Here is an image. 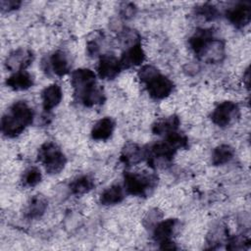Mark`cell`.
Returning a JSON list of instances; mask_svg holds the SVG:
<instances>
[{
  "label": "cell",
  "mask_w": 251,
  "mask_h": 251,
  "mask_svg": "<svg viewBox=\"0 0 251 251\" xmlns=\"http://www.w3.org/2000/svg\"><path fill=\"white\" fill-rule=\"evenodd\" d=\"M188 139L185 135L176 131L167 135L166 140L156 142L145 148V158L148 166L157 168L161 165L169 164L179 148H186Z\"/></svg>",
  "instance_id": "2"
},
{
  "label": "cell",
  "mask_w": 251,
  "mask_h": 251,
  "mask_svg": "<svg viewBox=\"0 0 251 251\" xmlns=\"http://www.w3.org/2000/svg\"><path fill=\"white\" fill-rule=\"evenodd\" d=\"M38 161L45 167V170L49 174L60 173L67 162L66 156L59 148V146L52 142H45L38 150Z\"/></svg>",
  "instance_id": "5"
},
{
  "label": "cell",
  "mask_w": 251,
  "mask_h": 251,
  "mask_svg": "<svg viewBox=\"0 0 251 251\" xmlns=\"http://www.w3.org/2000/svg\"><path fill=\"white\" fill-rule=\"evenodd\" d=\"M226 19L237 28L244 27L251 20V4L240 2L226 12Z\"/></svg>",
  "instance_id": "9"
},
{
  "label": "cell",
  "mask_w": 251,
  "mask_h": 251,
  "mask_svg": "<svg viewBox=\"0 0 251 251\" xmlns=\"http://www.w3.org/2000/svg\"><path fill=\"white\" fill-rule=\"evenodd\" d=\"M71 83L76 100L86 107L105 101L104 90L96 84V75L89 69H77L72 74Z\"/></svg>",
  "instance_id": "1"
},
{
  "label": "cell",
  "mask_w": 251,
  "mask_h": 251,
  "mask_svg": "<svg viewBox=\"0 0 251 251\" xmlns=\"http://www.w3.org/2000/svg\"><path fill=\"white\" fill-rule=\"evenodd\" d=\"M179 126V119L177 116L173 115L166 119H162L157 121L152 126V132L158 135L162 134H170L172 132L176 131Z\"/></svg>",
  "instance_id": "20"
},
{
  "label": "cell",
  "mask_w": 251,
  "mask_h": 251,
  "mask_svg": "<svg viewBox=\"0 0 251 251\" xmlns=\"http://www.w3.org/2000/svg\"><path fill=\"white\" fill-rule=\"evenodd\" d=\"M21 5V2L20 1H16V0H2L0 2V6H1V9L3 11H11V10H15V9H18Z\"/></svg>",
  "instance_id": "29"
},
{
  "label": "cell",
  "mask_w": 251,
  "mask_h": 251,
  "mask_svg": "<svg viewBox=\"0 0 251 251\" xmlns=\"http://www.w3.org/2000/svg\"><path fill=\"white\" fill-rule=\"evenodd\" d=\"M145 158V148L140 147L136 143H126L121 153L120 160L126 166L135 165Z\"/></svg>",
  "instance_id": "13"
},
{
  "label": "cell",
  "mask_w": 251,
  "mask_h": 251,
  "mask_svg": "<svg viewBox=\"0 0 251 251\" xmlns=\"http://www.w3.org/2000/svg\"><path fill=\"white\" fill-rule=\"evenodd\" d=\"M62 97H63L62 89L58 84L53 83L45 87L41 93L44 110L50 111L53 108H55L61 102Z\"/></svg>",
  "instance_id": "14"
},
{
  "label": "cell",
  "mask_w": 251,
  "mask_h": 251,
  "mask_svg": "<svg viewBox=\"0 0 251 251\" xmlns=\"http://www.w3.org/2000/svg\"><path fill=\"white\" fill-rule=\"evenodd\" d=\"M157 74H159V71L155 67L150 66V65H146V66H143L138 71V77L142 82L146 83L149 79H151Z\"/></svg>",
  "instance_id": "27"
},
{
  "label": "cell",
  "mask_w": 251,
  "mask_h": 251,
  "mask_svg": "<svg viewBox=\"0 0 251 251\" xmlns=\"http://www.w3.org/2000/svg\"><path fill=\"white\" fill-rule=\"evenodd\" d=\"M33 61V54L30 50L18 49L12 52L6 60V67L11 71H24Z\"/></svg>",
  "instance_id": "11"
},
{
  "label": "cell",
  "mask_w": 251,
  "mask_h": 251,
  "mask_svg": "<svg viewBox=\"0 0 251 251\" xmlns=\"http://www.w3.org/2000/svg\"><path fill=\"white\" fill-rule=\"evenodd\" d=\"M6 84L13 90H25L32 86L33 78L28 73L20 71L10 75L6 79Z\"/></svg>",
  "instance_id": "18"
},
{
  "label": "cell",
  "mask_w": 251,
  "mask_h": 251,
  "mask_svg": "<svg viewBox=\"0 0 251 251\" xmlns=\"http://www.w3.org/2000/svg\"><path fill=\"white\" fill-rule=\"evenodd\" d=\"M94 187V180L89 176H81L70 183V189L73 194L81 195L87 193Z\"/></svg>",
  "instance_id": "22"
},
{
  "label": "cell",
  "mask_w": 251,
  "mask_h": 251,
  "mask_svg": "<svg viewBox=\"0 0 251 251\" xmlns=\"http://www.w3.org/2000/svg\"><path fill=\"white\" fill-rule=\"evenodd\" d=\"M126 191L133 196H148L155 189L158 177L154 174L147 172L130 173L126 172L124 175Z\"/></svg>",
  "instance_id": "4"
},
{
  "label": "cell",
  "mask_w": 251,
  "mask_h": 251,
  "mask_svg": "<svg viewBox=\"0 0 251 251\" xmlns=\"http://www.w3.org/2000/svg\"><path fill=\"white\" fill-rule=\"evenodd\" d=\"M195 12H196L197 15L205 18L208 21L215 20L218 17V15H219L218 9L214 5L209 4V3L203 4V5L199 6V7H197L195 9Z\"/></svg>",
  "instance_id": "26"
},
{
  "label": "cell",
  "mask_w": 251,
  "mask_h": 251,
  "mask_svg": "<svg viewBox=\"0 0 251 251\" xmlns=\"http://www.w3.org/2000/svg\"><path fill=\"white\" fill-rule=\"evenodd\" d=\"M115 129V122L109 117L99 120L91 129V137L95 140H106Z\"/></svg>",
  "instance_id": "15"
},
{
  "label": "cell",
  "mask_w": 251,
  "mask_h": 251,
  "mask_svg": "<svg viewBox=\"0 0 251 251\" xmlns=\"http://www.w3.org/2000/svg\"><path fill=\"white\" fill-rule=\"evenodd\" d=\"M145 84L149 95L154 99H164L168 97L174 88L173 81L160 73L149 79Z\"/></svg>",
  "instance_id": "8"
},
{
  "label": "cell",
  "mask_w": 251,
  "mask_h": 251,
  "mask_svg": "<svg viewBox=\"0 0 251 251\" xmlns=\"http://www.w3.org/2000/svg\"><path fill=\"white\" fill-rule=\"evenodd\" d=\"M123 199L124 191L119 184L106 188L100 195V203L103 205H115L123 201Z\"/></svg>",
  "instance_id": "21"
},
{
  "label": "cell",
  "mask_w": 251,
  "mask_h": 251,
  "mask_svg": "<svg viewBox=\"0 0 251 251\" xmlns=\"http://www.w3.org/2000/svg\"><path fill=\"white\" fill-rule=\"evenodd\" d=\"M139 38H140L139 34L135 30L126 29L119 35L118 41L122 46L126 47V49H127L137 43H140Z\"/></svg>",
  "instance_id": "24"
},
{
  "label": "cell",
  "mask_w": 251,
  "mask_h": 251,
  "mask_svg": "<svg viewBox=\"0 0 251 251\" xmlns=\"http://www.w3.org/2000/svg\"><path fill=\"white\" fill-rule=\"evenodd\" d=\"M135 12V6L131 3H124L123 6L121 7V15L122 17L128 19L134 15Z\"/></svg>",
  "instance_id": "28"
},
{
  "label": "cell",
  "mask_w": 251,
  "mask_h": 251,
  "mask_svg": "<svg viewBox=\"0 0 251 251\" xmlns=\"http://www.w3.org/2000/svg\"><path fill=\"white\" fill-rule=\"evenodd\" d=\"M245 80H246V86L248 87L249 86V70L247 69L246 70V73H245Z\"/></svg>",
  "instance_id": "31"
},
{
  "label": "cell",
  "mask_w": 251,
  "mask_h": 251,
  "mask_svg": "<svg viewBox=\"0 0 251 251\" xmlns=\"http://www.w3.org/2000/svg\"><path fill=\"white\" fill-rule=\"evenodd\" d=\"M234 155L233 148L226 144H222L216 147L212 154V163L215 166L224 165L229 162Z\"/></svg>",
  "instance_id": "23"
},
{
  "label": "cell",
  "mask_w": 251,
  "mask_h": 251,
  "mask_svg": "<svg viewBox=\"0 0 251 251\" xmlns=\"http://www.w3.org/2000/svg\"><path fill=\"white\" fill-rule=\"evenodd\" d=\"M145 59V53L140 43H137L126 50L120 59L123 69H129L140 65Z\"/></svg>",
  "instance_id": "12"
},
{
  "label": "cell",
  "mask_w": 251,
  "mask_h": 251,
  "mask_svg": "<svg viewBox=\"0 0 251 251\" xmlns=\"http://www.w3.org/2000/svg\"><path fill=\"white\" fill-rule=\"evenodd\" d=\"M176 225H177V221L176 219H168L166 221L159 223L155 226L153 231L154 239L159 243L172 240L171 237L175 233Z\"/></svg>",
  "instance_id": "16"
},
{
  "label": "cell",
  "mask_w": 251,
  "mask_h": 251,
  "mask_svg": "<svg viewBox=\"0 0 251 251\" xmlns=\"http://www.w3.org/2000/svg\"><path fill=\"white\" fill-rule=\"evenodd\" d=\"M50 67L53 73L59 76L67 75L70 71V62L67 55L63 51L54 52L49 59Z\"/></svg>",
  "instance_id": "19"
},
{
  "label": "cell",
  "mask_w": 251,
  "mask_h": 251,
  "mask_svg": "<svg viewBox=\"0 0 251 251\" xmlns=\"http://www.w3.org/2000/svg\"><path fill=\"white\" fill-rule=\"evenodd\" d=\"M40 180H41V173L35 167H31L27 169L25 172L23 176L24 184L26 186H34L37 183H39Z\"/></svg>",
  "instance_id": "25"
},
{
  "label": "cell",
  "mask_w": 251,
  "mask_h": 251,
  "mask_svg": "<svg viewBox=\"0 0 251 251\" xmlns=\"http://www.w3.org/2000/svg\"><path fill=\"white\" fill-rule=\"evenodd\" d=\"M238 115V106L232 101H225L213 111L211 119L215 125L219 126H226L235 120Z\"/></svg>",
  "instance_id": "7"
},
{
  "label": "cell",
  "mask_w": 251,
  "mask_h": 251,
  "mask_svg": "<svg viewBox=\"0 0 251 251\" xmlns=\"http://www.w3.org/2000/svg\"><path fill=\"white\" fill-rule=\"evenodd\" d=\"M214 43V32L211 28L197 29L189 39V45L196 56L204 58Z\"/></svg>",
  "instance_id": "6"
},
{
  "label": "cell",
  "mask_w": 251,
  "mask_h": 251,
  "mask_svg": "<svg viewBox=\"0 0 251 251\" xmlns=\"http://www.w3.org/2000/svg\"><path fill=\"white\" fill-rule=\"evenodd\" d=\"M47 208V199L41 195L37 194L32 196L26 204L25 209V217L27 219H36L42 216Z\"/></svg>",
  "instance_id": "17"
},
{
  "label": "cell",
  "mask_w": 251,
  "mask_h": 251,
  "mask_svg": "<svg viewBox=\"0 0 251 251\" xmlns=\"http://www.w3.org/2000/svg\"><path fill=\"white\" fill-rule=\"evenodd\" d=\"M98 51H99V46L95 41L88 42V44H87V53L90 56L96 55L98 53Z\"/></svg>",
  "instance_id": "30"
},
{
  "label": "cell",
  "mask_w": 251,
  "mask_h": 251,
  "mask_svg": "<svg viewBox=\"0 0 251 251\" xmlns=\"http://www.w3.org/2000/svg\"><path fill=\"white\" fill-rule=\"evenodd\" d=\"M34 113L25 101L14 103L1 120V130L8 137H16L32 124Z\"/></svg>",
  "instance_id": "3"
},
{
  "label": "cell",
  "mask_w": 251,
  "mask_h": 251,
  "mask_svg": "<svg viewBox=\"0 0 251 251\" xmlns=\"http://www.w3.org/2000/svg\"><path fill=\"white\" fill-rule=\"evenodd\" d=\"M123 70L120 60L112 54H104L100 57L97 72L103 79H113Z\"/></svg>",
  "instance_id": "10"
}]
</instances>
